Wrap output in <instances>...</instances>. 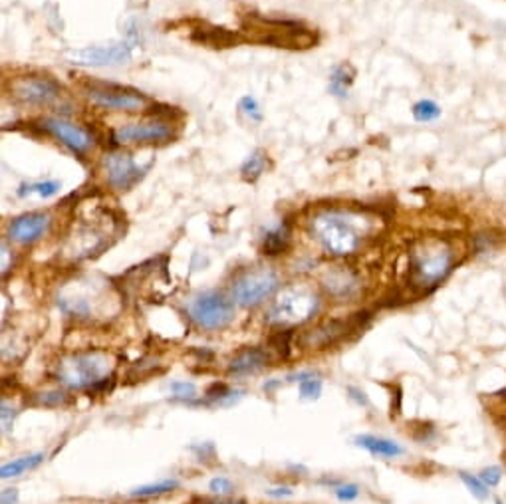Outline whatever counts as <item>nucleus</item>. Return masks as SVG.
Instances as JSON below:
<instances>
[{
  "label": "nucleus",
  "mask_w": 506,
  "mask_h": 504,
  "mask_svg": "<svg viewBox=\"0 0 506 504\" xmlns=\"http://www.w3.org/2000/svg\"><path fill=\"white\" fill-rule=\"evenodd\" d=\"M310 231L328 252L336 256L353 254L363 237L360 219L343 211L318 212L310 222Z\"/></svg>",
  "instance_id": "nucleus-1"
},
{
  "label": "nucleus",
  "mask_w": 506,
  "mask_h": 504,
  "mask_svg": "<svg viewBox=\"0 0 506 504\" xmlns=\"http://www.w3.org/2000/svg\"><path fill=\"white\" fill-rule=\"evenodd\" d=\"M62 189L60 181H36V183H28L18 189L20 197H32L36 195L40 199H50L54 195H58Z\"/></svg>",
  "instance_id": "nucleus-20"
},
{
  "label": "nucleus",
  "mask_w": 506,
  "mask_h": 504,
  "mask_svg": "<svg viewBox=\"0 0 506 504\" xmlns=\"http://www.w3.org/2000/svg\"><path fill=\"white\" fill-rule=\"evenodd\" d=\"M278 284V276L271 268H253V271L243 272L234 281L233 300L244 308L256 306L264 302L266 298H271L276 292Z\"/></svg>",
  "instance_id": "nucleus-6"
},
{
  "label": "nucleus",
  "mask_w": 506,
  "mask_h": 504,
  "mask_svg": "<svg viewBox=\"0 0 506 504\" xmlns=\"http://www.w3.org/2000/svg\"><path fill=\"white\" fill-rule=\"evenodd\" d=\"M13 92L20 102L32 104V105H50L60 98V88L56 82L48 78H20L13 84Z\"/></svg>",
  "instance_id": "nucleus-11"
},
{
  "label": "nucleus",
  "mask_w": 506,
  "mask_h": 504,
  "mask_svg": "<svg viewBox=\"0 0 506 504\" xmlns=\"http://www.w3.org/2000/svg\"><path fill=\"white\" fill-rule=\"evenodd\" d=\"M72 64L78 66H115L124 64L132 56L127 44H110V46H90L82 50H72L66 54Z\"/></svg>",
  "instance_id": "nucleus-10"
},
{
  "label": "nucleus",
  "mask_w": 506,
  "mask_h": 504,
  "mask_svg": "<svg viewBox=\"0 0 506 504\" xmlns=\"http://www.w3.org/2000/svg\"><path fill=\"white\" fill-rule=\"evenodd\" d=\"M280 385V381H268V383H264V391H273L274 388H278Z\"/></svg>",
  "instance_id": "nucleus-36"
},
{
  "label": "nucleus",
  "mask_w": 506,
  "mask_h": 504,
  "mask_svg": "<svg viewBox=\"0 0 506 504\" xmlns=\"http://www.w3.org/2000/svg\"><path fill=\"white\" fill-rule=\"evenodd\" d=\"M266 495L274 497V499H283V497H293L294 490L288 489V487H278V489H268Z\"/></svg>",
  "instance_id": "nucleus-32"
},
{
  "label": "nucleus",
  "mask_w": 506,
  "mask_h": 504,
  "mask_svg": "<svg viewBox=\"0 0 506 504\" xmlns=\"http://www.w3.org/2000/svg\"><path fill=\"white\" fill-rule=\"evenodd\" d=\"M413 117L422 124L435 122L441 117V107L431 100H422L413 105Z\"/></svg>",
  "instance_id": "nucleus-25"
},
{
  "label": "nucleus",
  "mask_w": 506,
  "mask_h": 504,
  "mask_svg": "<svg viewBox=\"0 0 506 504\" xmlns=\"http://www.w3.org/2000/svg\"><path fill=\"white\" fill-rule=\"evenodd\" d=\"M455 266V249L443 239H423L409 252V268L417 286L433 288L443 282Z\"/></svg>",
  "instance_id": "nucleus-2"
},
{
  "label": "nucleus",
  "mask_w": 506,
  "mask_h": 504,
  "mask_svg": "<svg viewBox=\"0 0 506 504\" xmlns=\"http://www.w3.org/2000/svg\"><path fill=\"white\" fill-rule=\"evenodd\" d=\"M479 477H481V480L484 482V485H487L489 489H497L499 485H501V480H502V477H504V473H502V469L501 467H484L481 473H479Z\"/></svg>",
  "instance_id": "nucleus-29"
},
{
  "label": "nucleus",
  "mask_w": 506,
  "mask_h": 504,
  "mask_svg": "<svg viewBox=\"0 0 506 504\" xmlns=\"http://www.w3.org/2000/svg\"><path fill=\"white\" fill-rule=\"evenodd\" d=\"M174 137V127L167 122L149 120L139 124H127L114 132V142L127 143H167Z\"/></svg>",
  "instance_id": "nucleus-8"
},
{
  "label": "nucleus",
  "mask_w": 506,
  "mask_h": 504,
  "mask_svg": "<svg viewBox=\"0 0 506 504\" xmlns=\"http://www.w3.org/2000/svg\"><path fill=\"white\" fill-rule=\"evenodd\" d=\"M45 127L54 137L60 139L64 145L70 147L72 152L76 153L88 152V149L94 145V137L88 130H84V127L72 122L60 120V117H50V120L45 122Z\"/></svg>",
  "instance_id": "nucleus-13"
},
{
  "label": "nucleus",
  "mask_w": 506,
  "mask_h": 504,
  "mask_svg": "<svg viewBox=\"0 0 506 504\" xmlns=\"http://www.w3.org/2000/svg\"><path fill=\"white\" fill-rule=\"evenodd\" d=\"M52 219L48 212H26L10 222L8 237L18 244H30L40 241L50 231Z\"/></svg>",
  "instance_id": "nucleus-12"
},
{
  "label": "nucleus",
  "mask_w": 506,
  "mask_h": 504,
  "mask_svg": "<svg viewBox=\"0 0 506 504\" xmlns=\"http://www.w3.org/2000/svg\"><path fill=\"white\" fill-rule=\"evenodd\" d=\"M494 504H504V502L501 499H497V500H494Z\"/></svg>",
  "instance_id": "nucleus-38"
},
{
  "label": "nucleus",
  "mask_w": 506,
  "mask_h": 504,
  "mask_svg": "<svg viewBox=\"0 0 506 504\" xmlns=\"http://www.w3.org/2000/svg\"><path fill=\"white\" fill-rule=\"evenodd\" d=\"M326 286L333 296H350L355 291V281L350 272L338 271V272L330 274Z\"/></svg>",
  "instance_id": "nucleus-22"
},
{
  "label": "nucleus",
  "mask_w": 506,
  "mask_h": 504,
  "mask_svg": "<svg viewBox=\"0 0 506 504\" xmlns=\"http://www.w3.org/2000/svg\"><path fill=\"white\" fill-rule=\"evenodd\" d=\"M114 360L104 351L74 353L58 363V380L70 390L100 388L112 378Z\"/></svg>",
  "instance_id": "nucleus-3"
},
{
  "label": "nucleus",
  "mask_w": 506,
  "mask_h": 504,
  "mask_svg": "<svg viewBox=\"0 0 506 504\" xmlns=\"http://www.w3.org/2000/svg\"><path fill=\"white\" fill-rule=\"evenodd\" d=\"M187 312L203 330H223L234 318L233 304L223 294L213 291L193 296L187 302Z\"/></svg>",
  "instance_id": "nucleus-5"
},
{
  "label": "nucleus",
  "mask_w": 506,
  "mask_h": 504,
  "mask_svg": "<svg viewBox=\"0 0 506 504\" xmlns=\"http://www.w3.org/2000/svg\"><path fill=\"white\" fill-rule=\"evenodd\" d=\"M42 460H45V455H42V453L20 457V459L13 460V463L3 465V469H0V475H3V479H15V477H20L23 473H26V470L36 469V467L42 463Z\"/></svg>",
  "instance_id": "nucleus-19"
},
{
  "label": "nucleus",
  "mask_w": 506,
  "mask_h": 504,
  "mask_svg": "<svg viewBox=\"0 0 506 504\" xmlns=\"http://www.w3.org/2000/svg\"><path fill=\"white\" fill-rule=\"evenodd\" d=\"M175 489H179V480L177 479H167V480L154 482V485L137 487V489H134L132 492H129V497H134V499L161 497V495H167V492H174Z\"/></svg>",
  "instance_id": "nucleus-21"
},
{
  "label": "nucleus",
  "mask_w": 506,
  "mask_h": 504,
  "mask_svg": "<svg viewBox=\"0 0 506 504\" xmlns=\"http://www.w3.org/2000/svg\"><path fill=\"white\" fill-rule=\"evenodd\" d=\"M348 328H350L348 321L333 320V321H328V324H324V326H320L314 334H310V338L306 341L310 348H326V346L333 344V341H338L346 336Z\"/></svg>",
  "instance_id": "nucleus-16"
},
{
  "label": "nucleus",
  "mask_w": 506,
  "mask_h": 504,
  "mask_svg": "<svg viewBox=\"0 0 506 504\" xmlns=\"http://www.w3.org/2000/svg\"><path fill=\"white\" fill-rule=\"evenodd\" d=\"M352 82H353V70L348 66V64H342V66H336L330 74V92L336 95V98H348Z\"/></svg>",
  "instance_id": "nucleus-17"
},
{
  "label": "nucleus",
  "mask_w": 506,
  "mask_h": 504,
  "mask_svg": "<svg viewBox=\"0 0 506 504\" xmlns=\"http://www.w3.org/2000/svg\"><path fill=\"white\" fill-rule=\"evenodd\" d=\"M268 363V353L261 348H249L241 351L231 363L229 371L234 375H244V373H254L258 370H263Z\"/></svg>",
  "instance_id": "nucleus-15"
},
{
  "label": "nucleus",
  "mask_w": 506,
  "mask_h": 504,
  "mask_svg": "<svg viewBox=\"0 0 506 504\" xmlns=\"http://www.w3.org/2000/svg\"><path fill=\"white\" fill-rule=\"evenodd\" d=\"M459 479L477 500H487L491 497V489L484 485L479 475H471L467 470H459Z\"/></svg>",
  "instance_id": "nucleus-23"
},
{
  "label": "nucleus",
  "mask_w": 506,
  "mask_h": 504,
  "mask_svg": "<svg viewBox=\"0 0 506 504\" xmlns=\"http://www.w3.org/2000/svg\"><path fill=\"white\" fill-rule=\"evenodd\" d=\"M209 489L214 495H229V492H233V482L227 477H214L209 482Z\"/></svg>",
  "instance_id": "nucleus-31"
},
{
  "label": "nucleus",
  "mask_w": 506,
  "mask_h": 504,
  "mask_svg": "<svg viewBox=\"0 0 506 504\" xmlns=\"http://www.w3.org/2000/svg\"><path fill=\"white\" fill-rule=\"evenodd\" d=\"M348 391L352 393V400H355V403H358V405H363V407H368V405H370V401H368V398H365V393H363V391L355 390V388H350Z\"/></svg>",
  "instance_id": "nucleus-34"
},
{
  "label": "nucleus",
  "mask_w": 506,
  "mask_h": 504,
  "mask_svg": "<svg viewBox=\"0 0 506 504\" xmlns=\"http://www.w3.org/2000/svg\"><path fill=\"white\" fill-rule=\"evenodd\" d=\"M300 398L303 400H318L322 395V381L314 378H306L300 381Z\"/></svg>",
  "instance_id": "nucleus-27"
},
{
  "label": "nucleus",
  "mask_w": 506,
  "mask_h": 504,
  "mask_svg": "<svg viewBox=\"0 0 506 504\" xmlns=\"http://www.w3.org/2000/svg\"><path fill=\"white\" fill-rule=\"evenodd\" d=\"M241 110L243 114L249 117L251 122H256V124H261L263 122V110H261V105H258V102L253 98V95H244V98L241 100Z\"/></svg>",
  "instance_id": "nucleus-26"
},
{
  "label": "nucleus",
  "mask_w": 506,
  "mask_h": 504,
  "mask_svg": "<svg viewBox=\"0 0 506 504\" xmlns=\"http://www.w3.org/2000/svg\"><path fill=\"white\" fill-rule=\"evenodd\" d=\"M264 169H266V155L263 152H254L244 161L241 173L246 181H256L264 173Z\"/></svg>",
  "instance_id": "nucleus-24"
},
{
  "label": "nucleus",
  "mask_w": 506,
  "mask_h": 504,
  "mask_svg": "<svg viewBox=\"0 0 506 504\" xmlns=\"http://www.w3.org/2000/svg\"><path fill=\"white\" fill-rule=\"evenodd\" d=\"M353 443L365 449V451L372 453L373 457L397 459L405 453L403 447L397 441H392V439H383V437H375V435H360L353 439Z\"/></svg>",
  "instance_id": "nucleus-14"
},
{
  "label": "nucleus",
  "mask_w": 506,
  "mask_h": 504,
  "mask_svg": "<svg viewBox=\"0 0 506 504\" xmlns=\"http://www.w3.org/2000/svg\"><path fill=\"white\" fill-rule=\"evenodd\" d=\"M85 95L100 107L115 112H137L145 105V98L135 92H127L117 85H92Z\"/></svg>",
  "instance_id": "nucleus-9"
},
{
  "label": "nucleus",
  "mask_w": 506,
  "mask_h": 504,
  "mask_svg": "<svg viewBox=\"0 0 506 504\" xmlns=\"http://www.w3.org/2000/svg\"><path fill=\"white\" fill-rule=\"evenodd\" d=\"M214 504H244V502H214Z\"/></svg>",
  "instance_id": "nucleus-37"
},
{
  "label": "nucleus",
  "mask_w": 506,
  "mask_h": 504,
  "mask_svg": "<svg viewBox=\"0 0 506 504\" xmlns=\"http://www.w3.org/2000/svg\"><path fill=\"white\" fill-rule=\"evenodd\" d=\"M0 502H3V504H18V490L16 489H5Z\"/></svg>",
  "instance_id": "nucleus-33"
},
{
  "label": "nucleus",
  "mask_w": 506,
  "mask_h": 504,
  "mask_svg": "<svg viewBox=\"0 0 506 504\" xmlns=\"http://www.w3.org/2000/svg\"><path fill=\"white\" fill-rule=\"evenodd\" d=\"M10 251H8V246L6 242H3V274H6L10 271Z\"/></svg>",
  "instance_id": "nucleus-35"
},
{
  "label": "nucleus",
  "mask_w": 506,
  "mask_h": 504,
  "mask_svg": "<svg viewBox=\"0 0 506 504\" xmlns=\"http://www.w3.org/2000/svg\"><path fill=\"white\" fill-rule=\"evenodd\" d=\"M336 499L342 500V502H352L360 497V487L358 485H353V482H346V485H340L336 487Z\"/></svg>",
  "instance_id": "nucleus-30"
},
{
  "label": "nucleus",
  "mask_w": 506,
  "mask_h": 504,
  "mask_svg": "<svg viewBox=\"0 0 506 504\" xmlns=\"http://www.w3.org/2000/svg\"><path fill=\"white\" fill-rule=\"evenodd\" d=\"M171 391H174L177 400L187 401V400H193L197 395V385L191 383V381H175V383H171Z\"/></svg>",
  "instance_id": "nucleus-28"
},
{
  "label": "nucleus",
  "mask_w": 506,
  "mask_h": 504,
  "mask_svg": "<svg viewBox=\"0 0 506 504\" xmlns=\"http://www.w3.org/2000/svg\"><path fill=\"white\" fill-rule=\"evenodd\" d=\"M320 300L308 286H288L278 294L268 312V321L274 326L304 324L318 312Z\"/></svg>",
  "instance_id": "nucleus-4"
},
{
  "label": "nucleus",
  "mask_w": 506,
  "mask_h": 504,
  "mask_svg": "<svg viewBox=\"0 0 506 504\" xmlns=\"http://www.w3.org/2000/svg\"><path fill=\"white\" fill-rule=\"evenodd\" d=\"M288 242H290V231H288V227H286V224H278L276 229L266 232L264 242H263V251L268 256H276V254H280L283 251H286Z\"/></svg>",
  "instance_id": "nucleus-18"
},
{
  "label": "nucleus",
  "mask_w": 506,
  "mask_h": 504,
  "mask_svg": "<svg viewBox=\"0 0 506 504\" xmlns=\"http://www.w3.org/2000/svg\"><path fill=\"white\" fill-rule=\"evenodd\" d=\"M147 167H142L137 161L124 152L107 153L104 159V171L110 183L117 191H129L142 181Z\"/></svg>",
  "instance_id": "nucleus-7"
}]
</instances>
